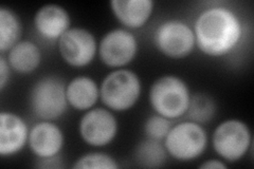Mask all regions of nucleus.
I'll return each mask as SVG.
<instances>
[{
	"mask_svg": "<svg viewBox=\"0 0 254 169\" xmlns=\"http://www.w3.org/2000/svg\"><path fill=\"white\" fill-rule=\"evenodd\" d=\"M4 55L12 71L21 75L33 73L43 61L41 48L29 39H21Z\"/></svg>",
	"mask_w": 254,
	"mask_h": 169,
	"instance_id": "16",
	"label": "nucleus"
},
{
	"mask_svg": "<svg viewBox=\"0 0 254 169\" xmlns=\"http://www.w3.org/2000/svg\"><path fill=\"white\" fill-rule=\"evenodd\" d=\"M119 122L115 112L106 107H93L84 112L78 122L81 140L90 147L103 148L115 141Z\"/></svg>",
	"mask_w": 254,
	"mask_h": 169,
	"instance_id": "9",
	"label": "nucleus"
},
{
	"mask_svg": "<svg viewBox=\"0 0 254 169\" xmlns=\"http://www.w3.org/2000/svg\"><path fill=\"white\" fill-rule=\"evenodd\" d=\"M153 43L159 53L171 59L186 58L196 48L193 27L177 18L159 23L154 31Z\"/></svg>",
	"mask_w": 254,
	"mask_h": 169,
	"instance_id": "7",
	"label": "nucleus"
},
{
	"mask_svg": "<svg viewBox=\"0 0 254 169\" xmlns=\"http://www.w3.org/2000/svg\"><path fill=\"white\" fill-rule=\"evenodd\" d=\"M168 157L163 142L147 138L141 141L134 150V160L139 166L144 168H160L165 164Z\"/></svg>",
	"mask_w": 254,
	"mask_h": 169,
	"instance_id": "18",
	"label": "nucleus"
},
{
	"mask_svg": "<svg viewBox=\"0 0 254 169\" xmlns=\"http://www.w3.org/2000/svg\"><path fill=\"white\" fill-rule=\"evenodd\" d=\"M22 23L18 14L9 6H0V53L5 54L19 43Z\"/></svg>",
	"mask_w": 254,
	"mask_h": 169,
	"instance_id": "17",
	"label": "nucleus"
},
{
	"mask_svg": "<svg viewBox=\"0 0 254 169\" xmlns=\"http://www.w3.org/2000/svg\"><path fill=\"white\" fill-rule=\"evenodd\" d=\"M67 83L59 75H45L32 85L29 94L30 109L38 119L57 120L66 113L69 105Z\"/></svg>",
	"mask_w": 254,
	"mask_h": 169,
	"instance_id": "4",
	"label": "nucleus"
},
{
	"mask_svg": "<svg viewBox=\"0 0 254 169\" xmlns=\"http://www.w3.org/2000/svg\"><path fill=\"white\" fill-rule=\"evenodd\" d=\"M99 43L88 29L71 27L58 42L59 53L69 67H88L98 55Z\"/></svg>",
	"mask_w": 254,
	"mask_h": 169,
	"instance_id": "10",
	"label": "nucleus"
},
{
	"mask_svg": "<svg viewBox=\"0 0 254 169\" xmlns=\"http://www.w3.org/2000/svg\"><path fill=\"white\" fill-rule=\"evenodd\" d=\"M33 26L39 37L47 42L58 43L71 28V16L63 5L47 3L36 11Z\"/></svg>",
	"mask_w": 254,
	"mask_h": 169,
	"instance_id": "13",
	"label": "nucleus"
},
{
	"mask_svg": "<svg viewBox=\"0 0 254 169\" xmlns=\"http://www.w3.org/2000/svg\"><path fill=\"white\" fill-rule=\"evenodd\" d=\"M192 27L196 48L212 58L225 57L231 54L244 37L241 16L231 7L222 4L211 5L201 10Z\"/></svg>",
	"mask_w": 254,
	"mask_h": 169,
	"instance_id": "1",
	"label": "nucleus"
},
{
	"mask_svg": "<svg viewBox=\"0 0 254 169\" xmlns=\"http://www.w3.org/2000/svg\"><path fill=\"white\" fill-rule=\"evenodd\" d=\"M163 145L172 159L178 162H192L208 148L209 135L203 125L187 119L172 126Z\"/></svg>",
	"mask_w": 254,
	"mask_h": 169,
	"instance_id": "5",
	"label": "nucleus"
},
{
	"mask_svg": "<svg viewBox=\"0 0 254 169\" xmlns=\"http://www.w3.org/2000/svg\"><path fill=\"white\" fill-rule=\"evenodd\" d=\"M69 107L77 111L90 110L100 101V85L88 75H78L66 86Z\"/></svg>",
	"mask_w": 254,
	"mask_h": 169,
	"instance_id": "15",
	"label": "nucleus"
},
{
	"mask_svg": "<svg viewBox=\"0 0 254 169\" xmlns=\"http://www.w3.org/2000/svg\"><path fill=\"white\" fill-rule=\"evenodd\" d=\"M141 94V78L130 69L111 70L100 84V101L114 112L132 109L138 104Z\"/></svg>",
	"mask_w": 254,
	"mask_h": 169,
	"instance_id": "3",
	"label": "nucleus"
},
{
	"mask_svg": "<svg viewBox=\"0 0 254 169\" xmlns=\"http://www.w3.org/2000/svg\"><path fill=\"white\" fill-rule=\"evenodd\" d=\"M65 146V134L54 120L39 119L30 128L28 147L37 160L61 157Z\"/></svg>",
	"mask_w": 254,
	"mask_h": 169,
	"instance_id": "11",
	"label": "nucleus"
},
{
	"mask_svg": "<svg viewBox=\"0 0 254 169\" xmlns=\"http://www.w3.org/2000/svg\"><path fill=\"white\" fill-rule=\"evenodd\" d=\"M139 52V42L131 31L116 28L107 31L99 42L98 55L110 69H121L134 60Z\"/></svg>",
	"mask_w": 254,
	"mask_h": 169,
	"instance_id": "8",
	"label": "nucleus"
},
{
	"mask_svg": "<svg viewBox=\"0 0 254 169\" xmlns=\"http://www.w3.org/2000/svg\"><path fill=\"white\" fill-rule=\"evenodd\" d=\"M190 98L192 93L188 83L175 74L158 77L148 91L149 106L154 113L171 120L187 115Z\"/></svg>",
	"mask_w": 254,
	"mask_h": 169,
	"instance_id": "2",
	"label": "nucleus"
},
{
	"mask_svg": "<svg viewBox=\"0 0 254 169\" xmlns=\"http://www.w3.org/2000/svg\"><path fill=\"white\" fill-rule=\"evenodd\" d=\"M173 124L172 120L162 115L153 113L149 115L143 125V130L147 139L163 142L165 136L170 132Z\"/></svg>",
	"mask_w": 254,
	"mask_h": 169,
	"instance_id": "21",
	"label": "nucleus"
},
{
	"mask_svg": "<svg viewBox=\"0 0 254 169\" xmlns=\"http://www.w3.org/2000/svg\"><path fill=\"white\" fill-rule=\"evenodd\" d=\"M73 169H118V161L105 152L92 151L77 158L72 165Z\"/></svg>",
	"mask_w": 254,
	"mask_h": 169,
	"instance_id": "20",
	"label": "nucleus"
},
{
	"mask_svg": "<svg viewBox=\"0 0 254 169\" xmlns=\"http://www.w3.org/2000/svg\"><path fill=\"white\" fill-rule=\"evenodd\" d=\"M216 103L211 95L206 93L192 94L190 106L187 112L189 119L198 124H206L216 115Z\"/></svg>",
	"mask_w": 254,
	"mask_h": 169,
	"instance_id": "19",
	"label": "nucleus"
},
{
	"mask_svg": "<svg viewBox=\"0 0 254 169\" xmlns=\"http://www.w3.org/2000/svg\"><path fill=\"white\" fill-rule=\"evenodd\" d=\"M12 72L13 71L9 65V61H7L5 55L1 54L0 55V91L1 92H3L5 87L9 85Z\"/></svg>",
	"mask_w": 254,
	"mask_h": 169,
	"instance_id": "22",
	"label": "nucleus"
},
{
	"mask_svg": "<svg viewBox=\"0 0 254 169\" xmlns=\"http://www.w3.org/2000/svg\"><path fill=\"white\" fill-rule=\"evenodd\" d=\"M201 169H227L228 164L221 159H211L206 160L199 165Z\"/></svg>",
	"mask_w": 254,
	"mask_h": 169,
	"instance_id": "23",
	"label": "nucleus"
},
{
	"mask_svg": "<svg viewBox=\"0 0 254 169\" xmlns=\"http://www.w3.org/2000/svg\"><path fill=\"white\" fill-rule=\"evenodd\" d=\"M30 128L26 119L13 111L0 112V156L12 158L28 146Z\"/></svg>",
	"mask_w": 254,
	"mask_h": 169,
	"instance_id": "12",
	"label": "nucleus"
},
{
	"mask_svg": "<svg viewBox=\"0 0 254 169\" xmlns=\"http://www.w3.org/2000/svg\"><path fill=\"white\" fill-rule=\"evenodd\" d=\"M109 5L119 23L131 32L144 27L155 10L153 0H111Z\"/></svg>",
	"mask_w": 254,
	"mask_h": 169,
	"instance_id": "14",
	"label": "nucleus"
},
{
	"mask_svg": "<svg viewBox=\"0 0 254 169\" xmlns=\"http://www.w3.org/2000/svg\"><path fill=\"white\" fill-rule=\"evenodd\" d=\"M212 147L226 163H236L252 149L253 136L249 125L240 118H228L212 133Z\"/></svg>",
	"mask_w": 254,
	"mask_h": 169,
	"instance_id": "6",
	"label": "nucleus"
}]
</instances>
